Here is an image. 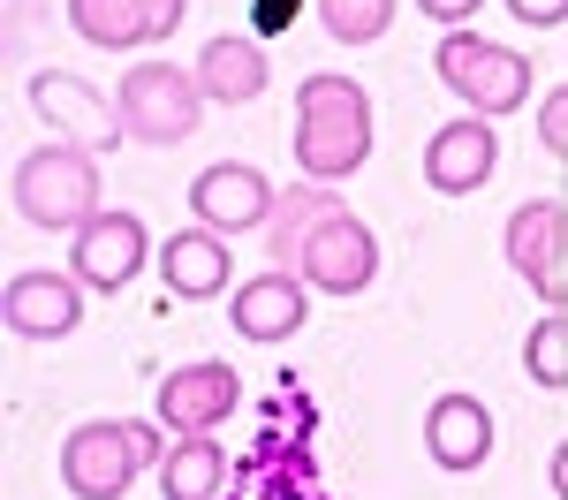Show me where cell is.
Returning a JSON list of instances; mask_svg holds the SVG:
<instances>
[{"instance_id": "6da1fadb", "label": "cell", "mask_w": 568, "mask_h": 500, "mask_svg": "<svg viewBox=\"0 0 568 500\" xmlns=\"http://www.w3.org/2000/svg\"><path fill=\"white\" fill-rule=\"evenodd\" d=\"M273 266L304 273L311 288H326V296H356L379 273V243H372V227L356 221L334 190L311 182V190H288L281 213H273Z\"/></svg>"}, {"instance_id": "7a4b0ae2", "label": "cell", "mask_w": 568, "mask_h": 500, "mask_svg": "<svg viewBox=\"0 0 568 500\" xmlns=\"http://www.w3.org/2000/svg\"><path fill=\"white\" fill-rule=\"evenodd\" d=\"M372 152V99L349 76H304L296 84V167L304 182H342Z\"/></svg>"}, {"instance_id": "3957f363", "label": "cell", "mask_w": 568, "mask_h": 500, "mask_svg": "<svg viewBox=\"0 0 568 500\" xmlns=\"http://www.w3.org/2000/svg\"><path fill=\"white\" fill-rule=\"evenodd\" d=\"M16 213L31 227H84L99 221V160L77 144H39L23 167H16Z\"/></svg>"}, {"instance_id": "277c9868", "label": "cell", "mask_w": 568, "mask_h": 500, "mask_svg": "<svg viewBox=\"0 0 568 500\" xmlns=\"http://www.w3.org/2000/svg\"><path fill=\"white\" fill-rule=\"evenodd\" d=\"M433 69H439V84L455 91V99H470V114H516L530 99V61L524 53H508V45H493L478 39V31H447L433 53Z\"/></svg>"}, {"instance_id": "5b68a950", "label": "cell", "mask_w": 568, "mask_h": 500, "mask_svg": "<svg viewBox=\"0 0 568 500\" xmlns=\"http://www.w3.org/2000/svg\"><path fill=\"white\" fill-rule=\"evenodd\" d=\"M197 106L205 91L190 69H168V61H144V69H122V91H114V114L136 144H182L197 130Z\"/></svg>"}, {"instance_id": "8992f818", "label": "cell", "mask_w": 568, "mask_h": 500, "mask_svg": "<svg viewBox=\"0 0 568 500\" xmlns=\"http://www.w3.org/2000/svg\"><path fill=\"white\" fill-rule=\"evenodd\" d=\"M136 470H144V448H136L130 417H114V425L91 417V425H77L61 440V486L77 500H122Z\"/></svg>"}, {"instance_id": "52a82bcc", "label": "cell", "mask_w": 568, "mask_h": 500, "mask_svg": "<svg viewBox=\"0 0 568 500\" xmlns=\"http://www.w3.org/2000/svg\"><path fill=\"white\" fill-rule=\"evenodd\" d=\"M508 266L524 273L554 312H568V205L530 197V205L508 213Z\"/></svg>"}, {"instance_id": "ba28073f", "label": "cell", "mask_w": 568, "mask_h": 500, "mask_svg": "<svg viewBox=\"0 0 568 500\" xmlns=\"http://www.w3.org/2000/svg\"><path fill=\"white\" fill-rule=\"evenodd\" d=\"M190 205H197V221L213 235H243V227H265L281 213V190L258 167H243V160H220V167H205L190 182Z\"/></svg>"}, {"instance_id": "9c48e42d", "label": "cell", "mask_w": 568, "mask_h": 500, "mask_svg": "<svg viewBox=\"0 0 568 500\" xmlns=\"http://www.w3.org/2000/svg\"><path fill=\"white\" fill-rule=\"evenodd\" d=\"M136 266H144V221L136 213H99V221L77 227V251H69V273L84 288H130Z\"/></svg>"}, {"instance_id": "30bf717a", "label": "cell", "mask_w": 568, "mask_h": 500, "mask_svg": "<svg viewBox=\"0 0 568 500\" xmlns=\"http://www.w3.org/2000/svg\"><path fill=\"white\" fill-rule=\"evenodd\" d=\"M304 312H311V280L288 273V266L258 273V280H243V288L227 296V318H235L243 341H288V334L304 326Z\"/></svg>"}, {"instance_id": "8fae6325", "label": "cell", "mask_w": 568, "mask_h": 500, "mask_svg": "<svg viewBox=\"0 0 568 500\" xmlns=\"http://www.w3.org/2000/svg\"><path fill=\"white\" fill-rule=\"evenodd\" d=\"M31 106L45 114V130H61L77 152H114L122 144V114H106V99H91L77 76H61V69H45L39 84H31Z\"/></svg>"}, {"instance_id": "7c38bea8", "label": "cell", "mask_w": 568, "mask_h": 500, "mask_svg": "<svg viewBox=\"0 0 568 500\" xmlns=\"http://www.w3.org/2000/svg\"><path fill=\"white\" fill-rule=\"evenodd\" d=\"M84 318V280L77 273H16L8 280V326L23 341H61Z\"/></svg>"}, {"instance_id": "4fadbf2b", "label": "cell", "mask_w": 568, "mask_h": 500, "mask_svg": "<svg viewBox=\"0 0 568 500\" xmlns=\"http://www.w3.org/2000/svg\"><path fill=\"white\" fill-rule=\"evenodd\" d=\"M235 371L227 364H182V371H168L160 379V417H168V432H213V425H227V409H235Z\"/></svg>"}, {"instance_id": "5bb4252c", "label": "cell", "mask_w": 568, "mask_h": 500, "mask_svg": "<svg viewBox=\"0 0 568 500\" xmlns=\"http://www.w3.org/2000/svg\"><path fill=\"white\" fill-rule=\"evenodd\" d=\"M182 16H190V0H69V23H77L91 45H106V53L168 39Z\"/></svg>"}, {"instance_id": "9a60e30c", "label": "cell", "mask_w": 568, "mask_h": 500, "mask_svg": "<svg viewBox=\"0 0 568 500\" xmlns=\"http://www.w3.org/2000/svg\"><path fill=\"white\" fill-rule=\"evenodd\" d=\"M493 160H500L493 122H485V114H463V122L433 130V144H425V182L447 190V197H470V190L493 175Z\"/></svg>"}, {"instance_id": "2e32d148", "label": "cell", "mask_w": 568, "mask_h": 500, "mask_svg": "<svg viewBox=\"0 0 568 500\" xmlns=\"http://www.w3.org/2000/svg\"><path fill=\"white\" fill-rule=\"evenodd\" d=\"M425 448H433L439 470H478L493 455V409L478 395H439L433 417H425Z\"/></svg>"}, {"instance_id": "e0dca14e", "label": "cell", "mask_w": 568, "mask_h": 500, "mask_svg": "<svg viewBox=\"0 0 568 500\" xmlns=\"http://www.w3.org/2000/svg\"><path fill=\"white\" fill-rule=\"evenodd\" d=\"M227 266H235V251H227V235H213V227L168 235V251H160V273H168V288H175L182 304L220 296V288H227Z\"/></svg>"}, {"instance_id": "ac0fdd59", "label": "cell", "mask_w": 568, "mask_h": 500, "mask_svg": "<svg viewBox=\"0 0 568 500\" xmlns=\"http://www.w3.org/2000/svg\"><path fill=\"white\" fill-rule=\"evenodd\" d=\"M197 91L220 99V106L258 99V91H265V53L251 39H213L205 53H197Z\"/></svg>"}, {"instance_id": "d6986e66", "label": "cell", "mask_w": 568, "mask_h": 500, "mask_svg": "<svg viewBox=\"0 0 568 500\" xmlns=\"http://www.w3.org/2000/svg\"><path fill=\"white\" fill-rule=\"evenodd\" d=\"M220 478H227V455H220L213 432H190V440L168 448V462H160V493L168 500H213Z\"/></svg>"}, {"instance_id": "ffe728a7", "label": "cell", "mask_w": 568, "mask_h": 500, "mask_svg": "<svg viewBox=\"0 0 568 500\" xmlns=\"http://www.w3.org/2000/svg\"><path fill=\"white\" fill-rule=\"evenodd\" d=\"M524 371L538 387H568V312H546L524 341Z\"/></svg>"}, {"instance_id": "44dd1931", "label": "cell", "mask_w": 568, "mask_h": 500, "mask_svg": "<svg viewBox=\"0 0 568 500\" xmlns=\"http://www.w3.org/2000/svg\"><path fill=\"white\" fill-rule=\"evenodd\" d=\"M326 8V31L342 45H372L394 23V0H318Z\"/></svg>"}, {"instance_id": "7402d4cb", "label": "cell", "mask_w": 568, "mask_h": 500, "mask_svg": "<svg viewBox=\"0 0 568 500\" xmlns=\"http://www.w3.org/2000/svg\"><path fill=\"white\" fill-rule=\"evenodd\" d=\"M538 144H546L554 160H568V84L546 91V106H538Z\"/></svg>"}, {"instance_id": "603a6c76", "label": "cell", "mask_w": 568, "mask_h": 500, "mask_svg": "<svg viewBox=\"0 0 568 500\" xmlns=\"http://www.w3.org/2000/svg\"><path fill=\"white\" fill-rule=\"evenodd\" d=\"M508 16L530 23V31H546V23H561V16H568V0H508Z\"/></svg>"}, {"instance_id": "cb8c5ba5", "label": "cell", "mask_w": 568, "mask_h": 500, "mask_svg": "<svg viewBox=\"0 0 568 500\" xmlns=\"http://www.w3.org/2000/svg\"><path fill=\"white\" fill-rule=\"evenodd\" d=\"M417 8H425V16H433V23H447V31H463V23H470V16H478L485 0H417Z\"/></svg>"}, {"instance_id": "d4e9b609", "label": "cell", "mask_w": 568, "mask_h": 500, "mask_svg": "<svg viewBox=\"0 0 568 500\" xmlns=\"http://www.w3.org/2000/svg\"><path fill=\"white\" fill-rule=\"evenodd\" d=\"M304 16V0H258V31H288Z\"/></svg>"}, {"instance_id": "484cf974", "label": "cell", "mask_w": 568, "mask_h": 500, "mask_svg": "<svg viewBox=\"0 0 568 500\" xmlns=\"http://www.w3.org/2000/svg\"><path fill=\"white\" fill-rule=\"evenodd\" d=\"M554 493L568 500V440H561V448H554Z\"/></svg>"}]
</instances>
